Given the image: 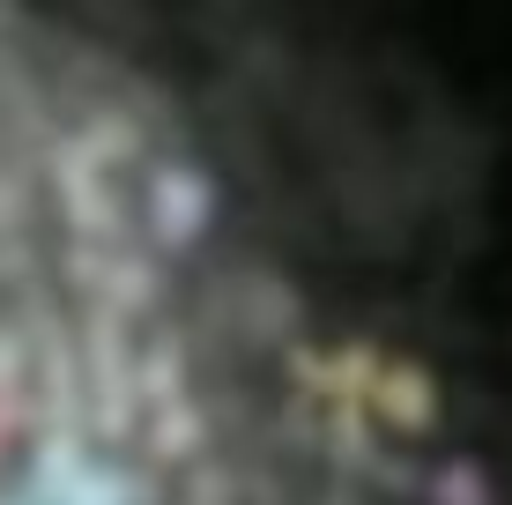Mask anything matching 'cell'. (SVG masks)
Wrapping results in <instances>:
<instances>
[{"mask_svg":"<svg viewBox=\"0 0 512 505\" xmlns=\"http://www.w3.org/2000/svg\"><path fill=\"white\" fill-rule=\"evenodd\" d=\"M312 364L156 90L0 0V505H290Z\"/></svg>","mask_w":512,"mask_h":505,"instance_id":"1","label":"cell"}]
</instances>
